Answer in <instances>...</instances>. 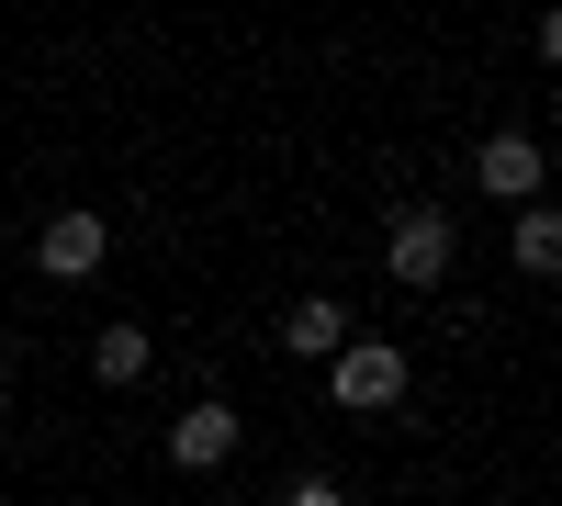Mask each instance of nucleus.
Instances as JSON below:
<instances>
[{"label":"nucleus","instance_id":"obj_3","mask_svg":"<svg viewBox=\"0 0 562 506\" xmlns=\"http://www.w3.org/2000/svg\"><path fill=\"white\" fill-rule=\"evenodd\" d=\"M169 462H180V473H225V462H237V405H225V394L180 405V428H169Z\"/></svg>","mask_w":562,"mask_h":506},{"label":"nucleus","instance_id":"obj_6","mask_svg":"<svg viewBox=\"0 0 562 506\" xmlns=\"http://www.w3.org/2000/svg\"><path fill=\"white\" fill-rule=\"evenodd\" d=\"M281 349H293V360H338V349H349V304L304 293L293 315H281Z\"/></svg>","mask_w":562,"mask_h":506},{"label":"nucleus","instance_id":"obj_2","mask_svg":"<svg viewBox=\"0 0 562 506\" xmlns=\"http://www.w3.org/2000/svg\"><path fill=\"white\" fill-rule=\"evenodd\" d=\"M450 259H461V237H450V214H428V203H405L394 214V237H383V270L405 293H428V282H450Z\"/></svg>","mask_w":562,"mask_h":506},{"label":"nucleus","instance_id":"obj_5","mask_svg":"<svg viewBox=\"0 0 562 506\" xmlns=\"http://www.w3.org/2000/svg\"><path fill=\"white\" fill-rule=\"evenodd\" d=\"M473 180H484L495 203H540V135H484Z\"/></svg>","mask_w":562,"mask_h":506},{"label":"nucleus","instance_id":"obj_7","mask_svg":"<svg viewBox=\"0 0 562 506\" xmlns=\"http://www.w3.org/2000/svg\"><path fill=\"white\" fill-rule=\"evenodd\" d=\"M518 270H529V282H551V270H562V214H518Z\"/></svg>","mask_w":562,"mask_h":506},{"label":"nucleus","instance_id":"obj_1","mask_svg":"<svg viewBox=\"0 0 562 506\" xmlns=\"http://www.w3.org/2000/svg\"><path fill=\"white\" fill-rule=\"evenodd\" d=\"M326 394H338L349 417H383V405H405V349H394V338H349L338 360H326Z\"/></svg>","mask_w":562,"mask_h":506},{"label":"nucleus","instance_id":"obj_4","mask_svg":"<svg viewBox=\"0 0 562 506\" xmlns=\"http://www.w3.org/2000/svg\"><path fill=\"white\" fill-rule=\"evenodd\" d=\"M102 248H113V225H102V214H45L34 270H45V282H90V270H102Z\"/></svg>","mask_w":562,"mask_h":506},{"label":"nucleus","instance_id":"obj_8","mask_svg":"<svg viewBox=\"0 0 562 506\" xmlns=\"http://www.w3.org/2000/svg\"><path fill=\"white\" fill-rule=\"evenodd\" d=\"M90 372H102V383H135V372H147V327H102V338H90Z\"/></svg>","mask_w":562,"mask_h":506},{"label":"nucleus","instance_id":"obj_9","mask_svg":"<svg viewBox=\"0 0 562 506\" xmlns=\"http://www.w3.org/2000/svg\"><path fill=\"white\" fill-rule=\"evenodd\" d=\"M281 506H349L338 484H293V495H281Z\"/></svg>","mask_w":562,"mask_h":506}]
</instances>
